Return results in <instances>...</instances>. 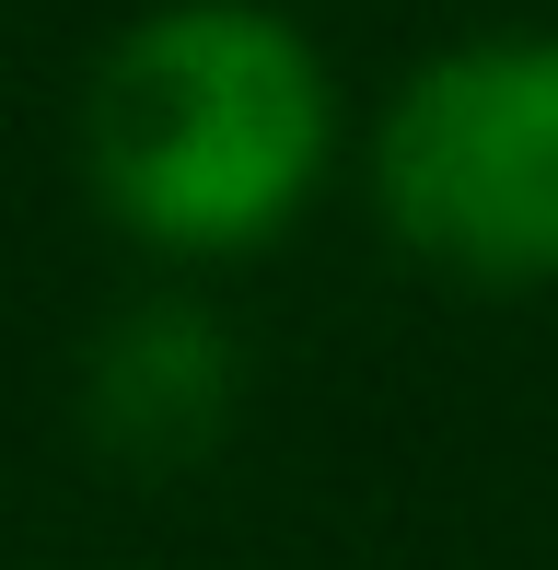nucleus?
Instances as JSON below:
<instances>
[{
  "label": "nucleus",
  "instance_id": "f257e3e1",
  "mask_svg": "<svg viewBox=\"0 0 558 570\" xmlns=\"http://www.w3.org/2000/svg\"><path fill=\"white\" fill-rule=\"evenodd\" d=\"M338 151L326 59L257 0H163L82 94V175L140 245L233 256L315 198Z\"/></svg>",
  "mask_w": 558,
  "mask_h": 570
},
{
  "label": "nucleus",
  "instance_id": "f03ea898",
  "mask_svg": "<svg viewBox=\"0 0 558 570\" xmlns=\"http://www.w3.org/2000/svg\"><path fill=\"white\" fill-rule=\"evenodd\" d=\"M396 245L454 279H558V36H477L408 70L372 128Z\"/></svg>",
  "mask_w": 558,
  "mask_h": 570
},
{
  "label": "nucleus",
  "instance_id": "7ed1b4c3",
  "mask_svg": "<svg viewBox=\"0 0 558 570\" xmlns=\"http://www.w3.org/2000/svg\"><path fill=\"white\" fill-rule=\"evenodd\" d=\"M233 384H245V361L221 338V315L140 303V315H117L106 338H93V361H82V431L117 465L163 478V465H198L233 431Z\"/></svg>",
  "mask_w": 558,
  "mask_h": 570
}]
</instances>
